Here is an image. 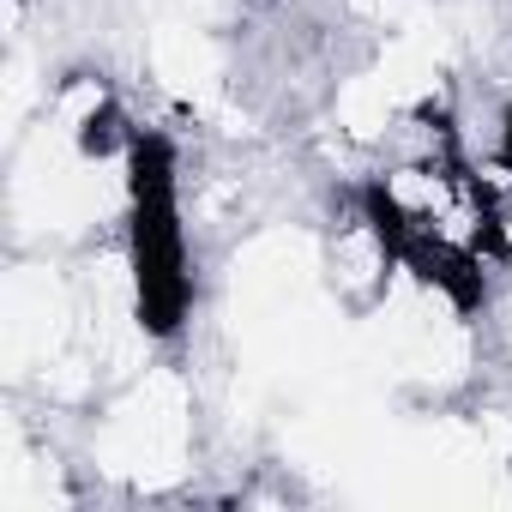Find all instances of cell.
I'll list each match as a JSON object with an SVG mask.
<instances>
[{
  "label": "cell",
  "instance_id": "cell-4",
  "mask_svg": "<svg viewBox=\"0 0 512 512\" xmlns=\"http://www.w3.org/2000/svg\"><path fill=\"white\" fill-rule=\"evenodd\" d=\"M350 7H356V13H374V19H380L386 7H398V0H350Z\"/></svg>",
  "mask_w": 512,
  "mask_h": 512
},
{
  "label": "cell",
  "instance_id": "cell-2",
  "mask_svg": "<svg viewBox=\"0 0 512 512\" xmlns=\"http://www.w3.org/2000/svg\"><path fill=\"white\" fill-rule=\"evenodd\" d=\"M79 482L73 464L61 458V446L49 440V428H37V416L7 410V434H0V506L7 512H49V506H73Z\"/></svg>",
  "mask_w": 512,
  "mask_h": 512
},
{
  "label": "cell",
  "instance_id": "cell-1",
  "mask_svg": "<svg viewBox=\"0 0 512 512\" xmlns=\"http://www.w3.org/2000/svg\"><path fill=\"white\" fill-rule=\"evenodd\" d=\"M85 416V464L121 494H169L199 464V392L175 362H145Z\"/></svg>",
  "mask_w": 512,
  "mask_h": 512
},
{
  "label": "cell",
  "instance_id": "cell-3",
  "mask_svg": "<svg viewBox=\"0 0 512 512\" xmlns=\"http://www.w3.org/2000/svg\"><path fill=\"white\" fill-rule=\"evenodd\" d=\"M488 338H494V350H500V362L512 368V284L488 302Z\"/></svg>",
  "mask_w": 512,
  "mask_h": 512
}]
</instances>
